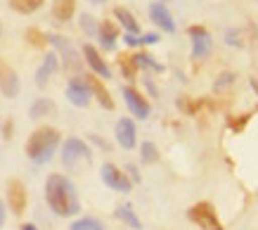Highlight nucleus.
Masks as SVG:
<instances>
[{"mask_svg": "<svg viewBox=\"0 0 258 230\" xmlns=\"http://www.w3.org/2000/svg\"><path fill=\"white\" fill-rule=\"evenodd\" d=\"M45 202L47 206L62 218L76 216L81 211V199L76 185L64 174H50L45 181Z\"/></svg>", "mask_w": 258, "mask_h": 230, "instance_id": "obj_1", "label": "nucleus"}, {"mask_svg": "<svg viewBox=\"0 0 258 230\" xmlns=\"http://www.w3.org/2000/svg\"><path fill=\"white\" fill-rule=\"evenodd\" d=\"M59 140H62V133L52 126H40L36 128L31 135H29V140H26V157L31 159L33 164H47L50 159L55 157L57 147H59Z\"/></svg>", "mask_w": 258, "mask_h": 230, "instance_id": "obj_2", "label": "nucleus"}, {"mask_svg": "<svg viewBox=\"0 0 258 230\" xmlns=\"http://www.w3.org/2000/svg\"><path fill=\"white\" fill-rule=\"evenodd\" d=\"M90 161H93V152L88 147L81 138H67L62 145V164L67 171H74V174H79L83 168L90 166Z\"/></svg>", "mask_w": 258, "mask_h": 230, "instance_id": "obj_3", "label": "nucleus"}, {"mask_svg": "<svg viewBox=\"0 0 258 230\" xmlns=\"http://www.w3.org/2000/svg\"><path fill=\"white\" fill-rule=\"evenodd\" d=\"M47 40L55 45V50L59 52V60H62L64 69L69 74H79L81 67H83V60L79 57V52H76V48L71 45L69 38H64V36H55V33H50L47 36Z\"/></svg>", "mask_w": 258, "mask_h": 230, "instance_id": "obj_4", "label": "nucleus"}, {"mask_svg": "<svg viewBox=\"0 0 258 230\" xmlns=\"http://www.w3.org/2000/svg\"><path fill=\"white\" fill-rule=\"evenodd\" d=\"M189 218L199 225L202 230H223V223L218 218V211L209 202H199L189 209Z\"/></svg>", "mask_w": 258, "mask_h": 230, "instance_id": "obj_5", "label": "nucleus"}, {"mask_svg": "<svg viewBox=\"0 0 258 230\" xmlns=\"http://www.w3.org/2000/svg\"><path fill=\"white\" fill-rule=\"evenodd\" d=\"M100 176H102V183L111 188L114 192H131L133 190V183L131 178L123 174V168H118L116 164H104L100 168Z\"/></svg>", "mask_w": 258, "mask_h": 230, "instance_id": "obj_6", "label": "nucleus"}, {"mask_svg": "<svg viewBox=\"0 0 258 230\" xmlns=\"http://www.w3.org/2000/svg\"><path fill=\"white\" fill-rule=\"evenodd\" d=\"M0 93L10 100H15L19 95V76L5 57H0Z\"/></svg>", "mask_w": 258, "mask_h": 230, "instance_id": "obj_7", "label": "nucleus"}, {"mask_svg": "<svg viewBox=\"0 0 258 230\" xmlns=\"http://www.w3.org/2000/svg\"><path fill=\"white\" fill-rule=\"evenodd\" d=\"M123 100L125 104H128V109H131V114H133L135 119H147L149 111H152V107H149L147 97L142 95L140 90H135L133 86H123Z\"/></svg>", "mask_w": 258, "mask_h": 230, "instance_id": "obj_8", "label": "nucleus"}, {"mask_svg": "<svg viewBox=\"0 0 258 230\" xmlns=\"http://www.w3.org/2000/svg\"><path fill=\"white\" fill-rule=\"evenodd\" d=\"M114 138L116 143L123 147V150H133L138 145V128H135V121L131 117H121L114 126Z\"/></svg>", "mask_w": 258, "mask_h": 230, "instance_id": "obj_9", "label": "nucleus"}, {"mask_svg": "<svg viewBox=\"0 0 258 230\" xmlns=\"http://www.w3.org/2000/svg\"><path fill=\"white\" fill-rule=\"evenodd\" d=\"M8 204L12 209V214L22 216L26 211V204H29V192H26V185H24L19 178H12L8 183Z\"/></svg>", "mask_w": 258, "mask_h": 230, "instance_id": "obj_10", "label": "nucleus"}, {"mask_svg": "<svg viewBox=\"0 0 258 230\" xmlns=\"http://www.w3.org/2000/svg\"><path fill=\"white\" fill-rule=\"evenodd\" d=\"M90 90H88L86 76H74V79L67 83V100H69L74 107H88L90 104Z\"/></svg>", "mask_w": 258, "mask_h": 230, "instance_id": "obj_11", "label": "nucleus"}, {"mask_svg": "<svg viewBox=\"0 0 258 230\" xmlns=\"http://www.w3.org/2000/svg\"><path fill=\"white\" fill-rule=\"evenodd\" d=\"M187 33L192 36V60H202V57H206L211 52L213 40L204 26H189Z\"/></svg>", "mask_w": 258, "mask_h": 230, "instance_id": "obj_12", "label": "nucleus"}, {"mask_svg": "<svg viewBox=\"0 0 258 230\" xmlns=\"http://www.w3.org/2000/svg\"><path fill=\"white\" fill-rule=\"evenodd\" d=\"M83 60H86V64L93 69L95 76H100V79H111V69L107 67V62L102 60V55L97 52L95 45H90V43L83 45Z\"/></svg>", "mask_w": 258, "mask_h": 230, "instance_id": "obj_13", "label": "nucleus"}, {"mask_svg": "<svg viewBox=\"0 0 258 230\" xmlns=\"http://www.w3.org/2000/svg\"><path fill=\"white\" fill-rule=\"evenodd\" d=\"M86 83H88V90H90V95L100 102V107H104L107 111H111L116 104H114V97L109 95V90L104 88V83H102L100 76H95V74H90V76H86Z\"/></svg>", "mask_w": 258, "mask_h": 230, "instance_id": "obj_14", "label": "nucleus"}, {"mask_svg": "<svg viewBox=\"0 0 258 230\" xmlns=\"http://www.w3.org/2000/svg\"><path fill=\"white\" fill-rule=\"evenodd\" d=\"M149 19H152L161 31H166V33L175 31V19H173V15L168 12L166 3H152V5H149Z\"/></svg>", "mask_w": 258, "mask_h": 230, "instance_id": "obj_15", "label": "nucleus"}, {"mask_svg": "<svg viewBox=\"0 0 258 230\" xmlns=\"http://www.w3.org/2000/svg\"><path fill=\"white\" fill-rule=\"evenodd\" d=\"M97 38H100L102 48L104 50H114L116 48V38H118V26L109 19H102L97 24Z\"/></svg>", "mask_w": 258, "mask_h": 230, "instance_id": "obj_16", "label": "nucleus"}, {"mask_svg": "<svg viewBox=\"0 0 258 230\" xmlns=\"http://www.w3.org/2000/svg\"><path fill=\"white\" fill-rule=\"evenodd\" d=\"M57 67H59V60H57L55 52H50V55L43 60V64L38 67V72H36V86H38V88H45L47 81L52 79V74L57 72Z\"/></svg>", "mask_w": 258, "mask_h": 230, "instance_id": "obj_17", "label": "nucleus"}, {"mask_svg": "<svg viewBox=\"0 0 258 230\" xmlns=\"http://www.w3.org/2000/svg\"><path fill=\"white\" fill-rule=\"evenodd\" d=\"M76 15V0H55L52 3V17L57 22H69Z\"/></svg>", "mask_w": 258, "mask_h": 230, "instance_id": "obj_18", "label": "nucleus"}, {"mask_svg": "<svg viewBox=\"0 0 258 230\" xmlns=\"http://www.w3.org/2000/svg\"><path fill=\"white\" fill-rule=\"evenodd\" d=\"M114 17H116V22L125 29V33H140V24H138V19L131 10L125 8H114Z\"/></svg>", "mask_w": 258, "mask_h": 230, "instance_id": "obj_19", "label": "nucleus"}, {"mask_svg": "<svg viewBox=\"0 0 258 230\" xmlns=\"http://www.w3.org/2000/svg\"><path fill=\"white\" fill-rule=\"evenodd\" d=\"M114 216H116L118 221H123L128 228H133V230H142V221L138 218V214L133 211V206L131 204H118L116 206V211H114Z\"/></svg>", "mask_w": 258, "mask_h": 230, "instance_id": "obj_20", "label": "nucleus"}, {"mask_svg": "<svg viewBox=\"0 0 258 230\" xmlns=\"http://www.w3.org/2000/svg\"><path fill=\"white\" fill-rule=\"evenodd\" d=\"M29 114H31V119H43V117H52V114H55V102H52L50 97H38V100H36V102L31 104Z\"/></svg>", "mask_w": 258, "mask_h": 230, "instance_id": "obj_21", "label": "nucleus"}, {"mask_svg": "<svg viewBox=\"0 0 258 230\" xmlns=\"http://www.w3.org/2000/svg\"><path fill=\"white\" fill-rule=\"evenodd\" d=\"M43 3L45 0H10V8L19 12V15H33V12H38L43 8Z\"/></svg>", "mask_w": 258, "mask_h": 230, "instance_id": "obj_22", "label": "nucleus"}, {"mask_svg": "<svg viewBox=\"0 0 258 230\" xmlns=\"http://www.w3.org/2000/svg\"><path fill=\"white\" fill-rule=\"evenodd\" d=\"M140 159L142 164H157L159 161V147L152 140H145L140 145Z\"/></svg>", "mask_w": 258, "mask_h": 230, "instance_id": "obj_23", "label": "nucleus"}, {"mask_svg": "<svg viewBox=\"0 0 258 230\" xmlns=\"http://www.w3.org/2000/svg\"><path fill=\"white\" fill-rule=\"evenodd\" d=\"M69 230H107V228H104V223H102L100 218H93V216H83V218H79V221L71 223Z\"/></svg>", "mask_w": 258, "mask_h": 230, "instance_id": "obj_24", "label": "nucleus"}, {"mask_svg": "<svg viewBox=\"0 0 258 230\" xmlns=\"http://www.w3.org/2000/svg\"><path fill=\"white\" fill-rule=\"evenodd\" d=\"M118 64H121V72H123L125 79H135L138 74V64H135V57L133 55H118Z\"/></svg>", "mask_w": 258, "mask_h": 230, "instance_id": "obj_25", "label": "nucleus"}, {"mask_svg": "<svg viewBox=\"0 0 258 230\" xmlns=\"http://www.w3.org/2000/svg\"><path fill=\"white\" fill-rule=\"evenodd\" d=\"M135 57V64H138V69H152V72H164V67L159 62H154V57L152 55H147V52H138V55H133Z\"/></svg>", "mask_w": 258, "mask_h": 230, "instance_id": "obj_26", "label": "nucleus"}, {"mask_svg": "<svg viewBox=\"0 0 258 230\" xmlns=\"http://www.w3.org/2000/svg\"><path fill=\"white\" fill-rule=\"evenodd\" d=\"M26 40L31 43L33 48H45L47 45V36L38 29H26Z\"/></svg>", "mask_w": 258, "mask_h": 230, "instance_id": "obj_27", "label": "nucleus"}, {"mask_svg": "<svg viewBox=\"0 0 258 230\" xmlns=\"http://www.w3.org/2000/svg\"><path fill=\"white\" fill-rule=\"evenodd\" d=\"M81 29H83L88 36H97V22H95L90 15H81Z\"/></svg>", "mask_w": 258, "mask_h": 230, "instance_id": "obj_28", "label": "nucleus"}, {"mask_svg": "<svg viewBox=\"0 0 258 230\" xmlns=\"http://www.w3.org/2000/svg\"><path fill=\"white\" fill-rule=\"evenodd\" d=\"M235 74H223L218 81H216V90H225V88H230L232 83H235Z\"/></svg>", "mask_w": 258, "mask_h": 230, "instance_id": "obj_29", "label": "nucleus"}, {"mask_svg": "<svg viewBox=\"0 0 258 230\" xmlns=\"http://www.w3.org/2000/svg\"><path fill=\"white\" fill-rule=\"evenodd\" d=\"M123 43L125 45H131V48H138V45H142V40L138 33H125L123 36Z\"/></svg>", "mask_w": 258, "mask_h": 230, "instance_id": "obj_30", "label": "nucleus"}, {"mask_svg": "<svg viewBox=\"0 0 258 230\" xmlns=\"http://www.w3.org/2000/svg\"><path fill=\"white\" fill-rule=\"evenodd\" d=\"M125 171H128V178H131V183H140V171H138V166H133V164H128L125 166Z\"/></svg>", "mask_w": 258, "mask_h": 230, "instance_id": "obj_31", "label": "nucleus"}, {"mask_svg": "<svg viewBox=\"0 0 258 230\" xmlns=\"http://www.w3.org/2000/svg\"><path fill=\"white\" fill-rule=\"evenodd\" d=\"M140 40H142V45H154V43H159V36L157 33H142Z\"/></svg>", "mask_w": 258, "mask_h": 230, "instance_id": "obj_32", "label": "nucleus"}, {"mask_svg": "<svg viewBox=\"0 0 258 230\" xmlns=\"http://www.w3.org/2000/svg\"><path fill=\"white\" fill-rule=\"evenodd\" d=\"M5 204H3V199H0V228H3V223H5Z\"/></svg>", "mask_w": 258, "mask_h": 230, "instance_id": "obj_33", "label": "nucleus"}, {"mask_svg": "<svg viewBox=\"0 0 258 230\" xmlns=\"http://www.w3.org/2000/svg\"><path fill=\"white\" fill-rule=\"evenodd\" d=\"M5 138H12V121H8V124H5Z\"/></svg>", "mask_w": 258, "mask_h": 230, "instance_id": "obj_34", "label": "nucleus"}, {"mask_svg": "<svg viewBox=\"0 0 258 230\" xmlns=\"http://www.w3.org/2000/svg\"><path fill=\"white\" fill-rule=\"evenodd\" d=\"M22 230H38V228H36L33 223H24V225H22Z\"/></svg>", "mask_w": 258, "mask_h": 230, "instance_id": "obj_35", "label": "nucleus"}, {"mask_svg": "<svg viewBox=\"0 0 258 230\" xmlns=\"http://www.w3.org/2000/svg\"><path fill=\"white\" fill-rule=\"evenodd\" d=\"M90 3H95V5H102V3H104V0H90Z\"/></svg>", "mask_w": 258, "mask_h": 230, "instance_id": "obj_36", "label": "nucleus"}, {"mask_svg": "<svg viewBox=\"0 0 258 230\" xmlns=\"http://www.w3.org/2000/svg\"><path fill=\"white\" fill-rule=\"evenodd\" d=\"M251 86H253V88H256V90H258V81H251Z\"/></svg>", "mask_w": 258, "mask_h": 230, "instance_id": "obj_37", "label": "nucleus"}, {"mask_svg": "<svg viewBox=\"0 0 258 230\" xmlns=\"http://www.w3.org/2000/svg\"><path fill=\"white\" fill-rule=\"evenodd\" d=\"M157 3H171V0H157Z\"/></svg>", "mask_w": 258, "mask_h": 230, "instance_id": "obj_38", "label": "nucleus"}, {"mask_svg": "<svg viewBox=\"0 0 258 230\" xmlns=\"http://www.w3.org/2000/svg\"><path fill=\"white\" fill-rule=\"evenodd\" d=\"M0 33H3V29H0Z\"/></svg>", "mask_w": 258, "mask_h": 230, "instance_id": "obj_39", "label": "nucleus"}]
</instances>
